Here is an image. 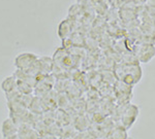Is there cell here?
I'll list each match as a JSON object with an SVG mask.
<instances>
[{"label": "cell", "mask_w": 155, "mask_h": 139, "mask_svg": "<svg viewBox=\"0 0 155 139\" xmlns=\"http://www.w3.org/2000/svg\"><path fill=\"white\" fill-rule=\"evenodd\" d=\"M128 139H132V138H128Z\"/></svg>", "instance_id": "cell-13"}, {"label": "cell", "mask_w": 155, "mask_h": 139, "mask_svg": "<svg viewBox=\"0 0 155 139\" xmlns=\"http://www.w3.org/2000/svg\"><path fill=\"white\" fill-rule=\"evenodd\" d=\"M139 115V106L134 105V104H128L121 115V125L124 128H126L127 130H129L132 127V125L136 123Z\"/></svg>", "instance_id": "cell-2"}, {"label": "cell", "mask_w": 155, "mask_h": 139, "mask_svg": "<svg viewBox=\"0 0 155 139\" xmlns=\"http://www.w3.org/2000/svg\"><path fill=\"white\" fill-rule=\"evenodd\" d=\"M148 2H149L150 5H152V6L155 7V0H148Z\"/></svg>", "instance_id": "cell-12"}, {"label": "cell", "mask_w": 155, "mask_h": 139, "mask_svg": "<svg viewBox=\"0 0 155 139\" xmlns=\"http://www.w3.org/2000/svg\"><path fill=\"white\" fill-rule=\"evenodd\" d=\"M38 58L36 55L32 53H22L17 56L15 64L18 69L21 70H28L30 67H32L36 63Z\"/></svg>", "instance_id": "cell-3"}, {"label": "cell", "mask_w": 155, "mask_h": 139, "mask_svg": "<svg viewBox=\"0 0 155 139\" xmlns=\"http://www.w3.org/2000/svg\"><path fill=\"white\" fill-rule=\"evenodd\" d=\"M74 139H96L95 135L90 132H82L78 134V136Z\"/></svg>", "instance_id": "cell-10"}, {"label": "cell", "mask_w": 155, "mask_h": 139, "mask_svg": "<svg viewBox=\"0 0 155 139\" xmlns=\"http://www.w3.org/2000/svg\"><path fill=\"white\" fill-rule=\"evenodd\" d=\"M71 24L68 23V21H63L61 22L58 27V35L60 38L62 39H65L67 36L69 35V33H71Z\"/></svg>", "instance_id": "cell-9"}, {"label": "cell", "mask_w": 155, "mask_h": 139, "mask_svg": "<svg viewBox=\"0 0 155 139\" xmlns=\"http://www.w3.org/2000/svg\"><path fill=\"white\" fill-rule=\"evenodd\" d=\"M155 57V46L152 44H143L137 52V58L142 63H149Z\"/></svg>", "instance_id": "cell-4"}, {"label": "cell", "mask_w": 155, "mask_h": 139, "mask_svg": "<svg viewBox=\"0 0 155 139\" xmlns=\"http://www.w3.org/2000/svg\"><path fill=\"white\" fill-rule=\"evenodd\" d=\"M2 139H20V138H19V136H18V134H17V135L8 136V137H3Z\"/></svg>", "instance_id": "cell-11"}, {"label": "cell", "mask_w": 155, "mask_h": 139, "mask_svg": "<svg viewBox=\"0 0 155 139\" xmlns=\"http://www.w3.org/2000/svg\"><path fill=\"white\" fill-rule=\"evenodd\" d=\"M19 132V125L12 118H6L3 121L1 125V134L2 137H8V136L17 135Z\"/></svg>", "instance_id": "cell-5"}, {"label": "cell", "mask_w": 155, "mask_h": 139, "mask_svg": "<svg viewBox=\"0 0 155 139\" xmlns=\"http://www.w3.org/2000/svg\"><path fill=\"white\" fill-rule=\"evenodd\" d=\"M17 86H18V78L14 74V75L7 76L6 78L3 79V81L1 83V90L4 93H9L12 91L17 90Z\"/></svg>", "instance_id": "cell-7"}, {"label": "cell", "mask_w": 155, "mask_h": 139, "mask_svg": "<svg viewBox=\"0 0 155 139\" xmlns=\"http://www.w3.org/2000/svg\"><path fill=\"white\" fill-rule=\"evenodd\" d=\"M18 136L20 139H38V133L30 128L27 124L19 125Z\"/></svg>", "instance_id": "cell-6"}, {"label": "cell", "mask_w": 155, "mask_h": 139, "mask_svg": "<svg viewBox=\"0 0 155 139\" xmlns=\"http://www.w3.org/2000/svg\"><path fill=\"white\" fill-rule=\"evenodd\" d=\"M128 134H127V129L124 128L122 125L115 127L112 129L111 132L109 133L107 139H128Z\"/></svg>", "instance_id": "cell-8"}, {"label": "cell", "mask_w": 155, "mask_h": 139, "mask_svg": "<svg viewBox=\"0 0 155 139\" xmlns=\"http://www.w3.org/2000/svg\"><path fill=\"white\" fill-rule=\"evenodd\" d=\"M115 75L119 81L128 86H134L140 83L143 76V71L139 64L136 63H121L115 67Z\"/></svg>", "instance_id": "cell-1"}]
</instances>
